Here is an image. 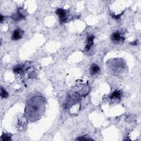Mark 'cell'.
Listing matches in <instances>:
<instances>
[{
  "mask_svg": "<svg viewBox=\"0 0 141 141\" xmlns=\"http://www.w3.org/2000/svg\"><path fill=\"white\" fill-rule=\"evenodd\" d=\"M121 97V93L119 90L114 91L110 97V99H120Z\"/></svg>",
  "mask_w": 141,
  "mask_h": 141,
  "instance_id": "8",
  "label": "cell"
},
{
  "mask_svg": "<svg viewBox=\"0 0 141 141\" xmlns=\"http://www.w3.org/2000/svg\"><path fill=\"white\" fill-rule=\"evenodd\" d=\"M23 34H24V32L22 29L19 28L17 29L14 31L12 35V39L13 40H18L22 39Z\"/></svg>",
  "mask_w": 141,
  "mask_h": 141,
  "instance_id": "4",
  "label": "cell"
},
{
  "mask_svg": "<svg viewBox=\"0 0 141 141\" xmlns=\"http://www.w3.org/2000/svg\"><path fill=\"white\" fill-rule=\"evenodd\" d=\"M11 134L8 133H3V134L1 136V140L3 141H9L11 140Z\"/></svg>",
  "mask_w": 141,
  "mask_h": 141,
  "instance_id": "10",
  "label": "cell"
},
{
  "mask_svg": "<svg viewBox=\"0 0 141 141\" xmlns=\"http://www.w3.org/2000/svg\"><path fill=\"white\" fill-rule=\"evenodd\" d=\"M100 71V68L98 65H97V64L95 63H93V64H92L90 69V72L91 75H95L98 74Z\"/></svg>",
  "mask_w": 141,
  "mask_h": 141,
  "instance_id": "7",
  "label": "cell"
},
{
  "mask_svg": "<svg viewBox=\"0 0 141 141\" xmlns=\"http://www.w3.org/2000/svg\"><path fill=\"white\" fill-rule=\"evenodd\" d=\"M3 18H4V17L2 15H1V16H0V21H1V22H2V21L3 19Z\"/></svg>",
  "mask_w": 141,
  "mask_h": 141,
  "instance_id": "14",
  "label": "cell"
},
{
  "mask_svg": "<svg viewBox=\"0 0 141 141\" xmlns=\"http://www.w3.org/2000/svg\"><path fill=\"white\" fill-rule=\"evenodd\" d=\"M1 97L2 98H7L9 97L8 92L1 87Z\"/></svg>",
  "mask_w": 141,
  "mask_h": 141,
  "instance_id": "11",
  "label": "cell"
},
{
  "mask_svg": "<svg viewBox=\"0 0 141 141\" xmlns=\"http://www.w3.org/2000/svg\"><path fill=\"white\" fill-rule=\"evenodd\" d=\"M56 14L59 16L60 21L61 23H65L67 21V13L66 10L62 8H58L56 11Z\"/></svg>",
  "mask_w": 141,
  "mask_h": 141,
  "instance_id": "2",
  "label": "cell"
},
{
  "mask_svg": "<svg viewBox=\"0 0 141 141\" xmlns=\"http://www.w3.org/2000/svg\"><path fill=\"white\" fill-rule=\"evenodd\" d=\"M11 17L14 21H19L24 19L25 16L23 13V12H22L21 11V9H19L17 11V12L14 15H13Z\"/></svg>",
  "mask_w": 141,
  "mask_h": 141,
  "instance_id": "6",
  "label": "cell"
},
{
  "mask_svg": "<svg viewBox=\"0 0 141 141\" xmlns=\"http://www.w3.org/2000/svg\"><path fill=\"white\" fill-rule=\"evenodd\" d=\"M94 39V36L93 35H90V36L88 37L87 44L85 47V50L86 51H88L90 50L91 48L93 45Z\"/></svg>",
  "mask_w": 141,
  "mask_h": 141,
  "instance_id": "5",
  "label": "cell"
},
{
  "mask_svg": "<svg viewBox=\"0 0 141 141\" xmlns=\"http://www.w3.org/2000/svg\"><path fill=\"white\" fill-rule=\"evenodd\" d=\"M131 45H137V41L136 40V41H135V42L131 43Z\"/></svg>",
  "mask_w": 141,
  "mask_h": 141,
  "instance_id": "13",
  "label": "cell"
},
{
  "mask_svg": "<svg viewBox=\"0 0 141 141\" xmlns=\"http://www.w3.org/2000/svg\"><path fill=\"white\" fill-rule=\"evenodd\" d=\"M45 99L40 96L34 97L29 100L26 108V114L28 120L35 122L43 115L45 109Z\"/></svg>",
  "mask_w": 141,
  "mask_h": 141,
  "instance_id": "1",
  "label": "cell"
},
{
  "mask_svg": "<svg viewBox=\"0 0 141 141\" xmlns=\"http://www.w3.org/2000/svg\"><path fill=\"white\" fill-rule=\"evenodd\" d=\"M24 66H23L22 65L16 66L13 69V72L18 74H20L22 73L23 71H24Z\"/></svg>",
  "mask_w": 141,
  "mask_h": 141,
  "instance_id": "9",
  "label": "cell"
},
{
  "mask_svg": "<svg viewBox=\"0 0 141 141\" xmlns=\"http://www.w3.org/2000/svg\"><path fill=\"white\" fill-rule=\"evenodd\" d=\"M76 140H93V139L89 138L88 136H83L78 138Z\"/></svg>",
  "mask_w": 141,
  "mask_h": 141,
  "instance_id": "12",
  "label": "cell"
},
{
  "mask_svg": "<svg viewBox=\"0 0 141 141\" xmlns=\"http://www.w3.org/2000/svg\"><path fill=\"white\" fill-rule=\"evenodd\" d=\"M111 39L114 44H118L124 42L125 38L121 36L120 32H116L111 35Z\"/></svg>",
  "mask_w": 141,
  "mask_h": 141,
  "instance_id": "3",
  "label": "cell"
}]
</instances>
